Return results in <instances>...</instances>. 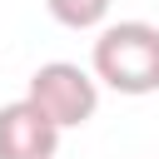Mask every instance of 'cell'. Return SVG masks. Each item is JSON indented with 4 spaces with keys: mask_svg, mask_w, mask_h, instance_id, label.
I'll use <instances>...</instances> for the list:
<instances>
[{
    "mask_svg": "<svg viewBox=\"0 0 159 159\" xmlns=\"http://www.w3.org/2000/svg\"><path fill=\"white\" fill-rule=\"evenodd\" d=\"M89 75L94 84L114 94H154L159 89V25L149 20H119L104 25L94 50H89Z\"/></svg>",
    "mask_w": 159,
    "mask_h": 159,
    "instance_id": "6da1fadb",
    "label": "cell"
},
{
    "mask_svg": "<svg viewBox=\"0 0 159 159\" xmlns=\"http://www.w3.org/2000/svg\"><path fill=\"white\" fill-rule=\"evenodd\" d=\"M25 99L65 134V129H80V124L94 119V109H99V84H94L89 70L70 65V60H50V65H40V70L30 75Z\"/></svg>",
    "mask_w": 159,
    "mask_h": 159,
    "instance_id": "7a4b0ae2",
    "label": "cell"
},
{
    "mask_svg": "<svg viewBox=\"0 0 159 159\" xmlns=\"http://www.w3.org/2000/svg\"><path fill=\"white\" fill-rule=\"evenodd\" d=\"M55 149H60V129L25 94L0 104V159H55Z\"/></svg>",
    "mask_w": 159,
    "mask_h": 159,
    "instance_id": "3957f363",
    "label": "cell"
},
{
    "mask_svg": "<svg viewBox=\"0 0 159 159\" xmlns=\"http://www.w3.org/2000/svg\"><path fill=\"white\" fill-rule=\"evenodd\" d=\"M109 5H114V0H45V10H50L65 30H94V25H104Z\"/></svg>",
    "mask_w": 159,
    "mask_h": 159,
    "instance_id": "277c9868",
    "label": "cell"
}]
</instances>
